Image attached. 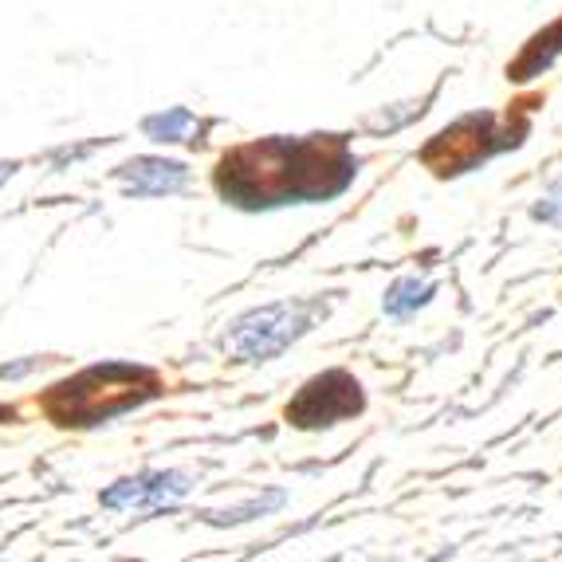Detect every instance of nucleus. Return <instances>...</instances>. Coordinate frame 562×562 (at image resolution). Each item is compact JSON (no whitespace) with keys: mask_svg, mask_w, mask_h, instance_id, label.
<instances>
[{"mask_svg":"<svg viewBox=\"0 0 562 562\" xmlns=\"http://www.w3.org/2000/svg\"><path fill=\"white\" fill-rule=\"evenodd\" d=\"M4 178H9V166H0V181H4Z\"/></svg>","mask_w":562,"mask_h":562,"instance_id":"9b49d317","label":"nucleus"},{"mask_svg":"<svg viewBox=\"0 0 562 562\" xmlns=\"http://www.w3.org/2000/svg\"><path fill=\"white\" fill-rule=\"evenodd\" d=\"M319 307L315 303H276V307H263L244 315L233 327V350L248 362H263V358H276L311 330Z\"/></svg>","mask_w":562,"mask_h":562,"instance_id":"7ed1b4c3","label":"nucleus"},{"mask_svg":"<svg viewBox=\"0 0 562 562\" xmlns=\"http://www.w3.org/2000/svg\"><path fill=\"white\" fill-rule=\"evenodd\" d=\"M362 405H366L362 385L347 370H330V374L303 385L300 397L288 405V422L303 425V429H323V425H338L358 417Z\"/></svg>","mask_w":562,"mask_h":562,"instance_id":"20e7f679","label":"nucleus"},{"mask_svg":"<svg viewBox=\"0 0 562 562\" xmlns=\"http://www.w3.org/2000/svg\"><path fill=\"white\" fill-rule=\"evenodd\" d=\"M355 178L347 146L335 138L291 142L276 138L244 146L216 169V186L236 205H283V201H323Z\"/></svg>","mask_w":562,"mask_h":562,"instance_id":"f257e3e1","label":"nucleus"},{"mask_svg":"<svg viewBox=\"0 0 562 562\" xmlns=\"http://www.w3.org/2000/svg\"><path fill=\"white\" fill-rule=\"evenodd\" d=\"M186 492H189L186 476L161 472V476H146V480H122L114 492H106V507H154L186 496Z\"/></svg>","mask_w":562,"mask_h":562,"instance_id":"423d86ee","label":"nucleus"},{"mask_svg":"<svg viewBox=\"0 0 562 562\" xmlns=\"http://www.w3.org/2000/svg\"><path fill=\"white\" fill-rule=\"evenodd\" d=\"M122 178L131 181L134 193H173V189L186 186V166L142 158V161H131V166H122Z\"/></svg>","mask_w":562,"mask_h":562,"instance_id":"0eeeda50","label":"nucleus"},{"mask_svg":"<svg viewBox=\"0 0 562 562\" xmlns=\"http://www.w3.org/2000/svg\"><path fill=\"white\" fill-rule=\"evenodd\" d=\"M535 221H543V225L562 228V178L554 181V186L543 193V201L535 205Z\"/></svg>","mask_w":562,"mask_h":562,"instance_id":"9d476101","label":"nucleus"},{"mask_svg":"<svg viewBox=\"0 0 562 562\" xmlns=\"http://www.w3.org/2000/svg\"><path fill=\"white\" fill-rule=\"evenodd\" d=\"M429 295H432V283L409 276V280H397L394 288H390V295H385V311H390L394 319H405V315H413L417 307H425Z\"/></svg>","mask_w":562,"mask_h":562,"instance_id":"6e6552de","label":"nucleus"},{"mask_svg":"<svg viewBox=\"0 0 562 562\" xmlns=\"http://www.w3.org/2000/svg\"><path fill=\"white\" fill-rule=\"evenodd\" d=\"M492 119L487 114H472V119H460L457 126H449L445 134H437L425 161H429L437 173H460L464 166H472L476 158H487L492 150Z\"/></svg>","mask_w":562,"mask_h":562,"instance_id":"39448f33","label":"nucleus"},{"mask_svg":"<svg viewBox=\"0 0 562 562\" xmlns=\"http://www.w3.org/2000/svg\"><path fill=\"white\" fill-rule=\"evenodd\" d=\"M154 394H158V378L150 370L106 362L71 378V382H59L44 397V409L59 425H99L106 417H114V413L134 409V405H142Z\"/></svg>","mask_w":562,"mask_h":562,"instance_id":"f03ea898","label":"nucleus"},{"mask_svg":"<svg viewBox=\"0 0 562 562\" xmlns=\"http://www.w3.org/2000/svg\"><path fill=\"white\" fill-rule=\"evenodd\" d=\"M189 126H193V114L189 111H169V114H161V119L146 122V131H150L158 142H181Z\"/></svg>","mask_w":562,"mask_h":562,"instance_id":"1a4fd4ad","label":"nucleus"}]
</instances>
